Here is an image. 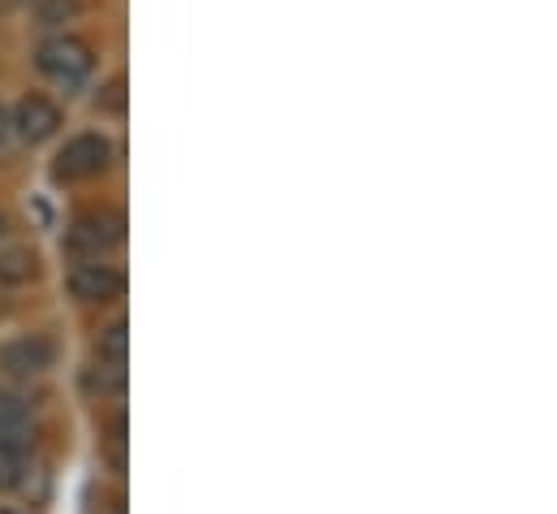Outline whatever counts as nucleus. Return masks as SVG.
Returning <instances> with one entry per match:
<instances>
[{"instance_id":"12","label":"nucleus","mask_w":557,"mask_h":514,"mask_svg":"<svg viewBox=\"0 0 557 514\" xmlns=\"http://www.w3.org/2000/svg\"><path fill=\"white\" fill-rule=\"evenodd\" d=\"M78 9H83V0H44V4H39V22H44V26H61V22H70Z\"/></svg>"},{"instance_id":"2","label":"nucleus","mask_w":557,"mask_h":514,"mask_svg":"<svg viewBox=\"0 0 557 514\" xmlns=\"http://www.w3.org/2000/svg\"><path fill=\"white\" fill-rule=\"evenodd\" d=\"M109 160H113V143L104 134H78V138H70L61 147L57 178H70V182L74 178H96V173L109 169Z\"/></svg>"},{"instance_id":"3","label":"nucleus","mask_w":557,"mask_h":514,"mask_svg":"<svg viewBox=\"0 0 557 514\" xmlns=\"http://www.w3.org/2000/svg\"><path fill=\"white\" fill-rule=\"evenodd\" d=\"M122 238H126V217L122 212H91V217L74 221L70 252H83V256L100 259L109 247H117Z\"/></svg>"},{"instance_id":"4","label":"nucleus","mask_w":557,"mask_h":514,"mask_svg":"<svg viewBox=\"0 0 557 514\" xmlns=\"http://www.w3.org/2000/svg\"><path fill=\"white\" fill-rule=\"evenodd\" d=\"M70 290H74V298H83V303H113V298H122L126 277H122L113 264L87 259V264H78V268L70 272Z\"/></svg>"},{"instance_id":"14","label":"nucleus","mask_w":557,"mask_h":514,"mask_svg":"<svg viewBox=\"0 0 557 514\" xmlns=\"http://www.w3.org/2000/svg\"><path fill=\"white\" fill-rule=\"evenodd\" d=\"M0 234H4V217H0Z\"/></svg>"},{"instance_id":"8","label":"nucleus","mask_w":557,"mask_h":514,"mask_svg":"<svg viewBox=\"0 0 557 514\" xmlns=\"http://www.w3.org/2000/svg\"><path fill=\"white\" fill-rule=\"evenodd\" d=\"M87 389L100 393V397H122V393H126V364L100 359V364L87 372Z\"/></svg>"},{"instance_id":"10","label":"nucleus","mask_w":557,"mask_h":514,"mask_svg":"<svg viewBox=\"0 0 557 514\" xmlns=\"http://www.w3.org/2000/svg\"><path fill=\"white\" fill-rule=\"evenodd\" d=\"M26 428V402L0 389V437H13Z\"/></svg>"},{"instance_id":"13","label":"nucleus","mask_w":557,"mask_h":514,"mask_svg":"<svg viewBox=\"0 0 557 514\" xmlns=\"http://www.w3.org/2000/svg\"><path fill=\"white\" fill-rule=\"evenodd\" d=\"M9 134H13V118H9L4 105H0V143H9Z\"/></svg>"},{"instance_id":"1","label":"nucleus","mask_w":557,"mask_h":514,"mask_svg":"<svg viewBox=\"0 0 557 514\" xmlns=\"http://www.w3.org/2000/svg\"><path fill=\"white\" fill-rule=\"evenodd\" d=\"M35 61H39V70H44L52 83H61V87H78V83H87V74L96 70L91 48H87L83 39H74V35L48 39Z\"/></svg>"},{"instance_id":"5","label":"nucleus","mask_w":557,"mask_h":514,"mask_svg":"<svg viewBox=\"0 0 557 514\" xmlns=\"http://www.w3.org/2000/svg\"><path fill=\"white\" fill-rule=\"evenodd\" d=\"M52 342L48 338H17L9 346H0V372L9 377H39L52 368Z\"/></svg>"},{"instance_id":"15","label":"nucleus","mask_w":557,"mask_h":514,"mask_svg":"<svg viewBox=\"0 0 557 514\" xmlns=\"http://www.w3.org/2000/svg\"><path fill=\"white\" fill-rule=\"evenodd\" d=\"M0 514H17V511H0Z\"/></svg>"},{"instance_id":"6","label":"nucleus","mask_w":557,"mask_h":514,"mask_svg":"<svg viewBox=\"0 0 557 514\" xmlns=\"http://www.w3.org/2000/svg\"><path fill=\"white\" fill-rule=\"evenodd\" d=\"M13 130L26 143H44V138H52L61 130V109L48 96H22L17 109H13Z\"/></svg>"},{"instance_id":"9","label":"nucleus","mask_w":557,"mask_h":514,"mask_svg":"<svg viewBox=\"0 0 557 514\" xmlns=\"http://www.w3.org/2000/svg\"><path fill=\"white\" fill-rule=\"evenodd\" d=\"M126 355H131V329H126V320H113V325L100 333V359L126 364Z\"/></svg>"},{"instance_id":"7","label":"nucleus","mask_w":557,"mask_h":514,"mask_svg":"<svg viewBox=\"0 0 557 514\" xmlns=\"http://www.w3.org/2000/svg\"><path fill=\"white\" fill-rule=\"evenodd\" d=\"M22 472H26V441H22V432L0 437V489L22 485Z\"/></svg>"},{"instance_id":"11","label":"nucleus","mask_w":557,"mask_h":514,"mask_svg":"<svg viewBox=\"0 0 557 514\" xmlns=\"http://www.w3.org/2000/svg\"><path fill=\"white\" fill-rule=\"evenodd\" d=\"M35 277V256L30 252H4L0 256V281H30Z\"/></svg>"}]
</instances>
